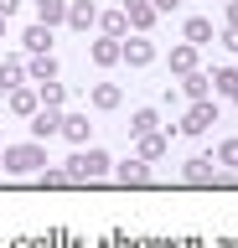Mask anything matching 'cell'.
I'll use <instances>...</instances> for the list:
<instances>
[{
	"label": "cell",
	"instance_id": "cell-1",
	"mask_svg": "<svg viewBox=\"0 0 238 248\" xmlns=\"http://www.w3.org/2000/svg\"><path fill=\"white\" fill-rule=\"evenodd\" d=\"M0 166L11 170V176H32V170L47 166V155H42V145H5V160Z\"/></svg>",
	"mask_w": 238,
	"mask_h": 248
},
{
	"label": "cell",
	"instance_id": "cell-2",
	"mask_svg": "<svg viewBox=\"0 0 238 248\" xmlns=\"http://www.w3.org/2000/svg\"><path fill=\"white\" fill-rule=\"evenodd\" d=\"M104 170H114V160L104 150H78L73 160H67V181H94V176H104Z\"/></svg>",
	"mask_w": 238,
	"mask_h": 248
},
{
	"label": "cell",
	"instance_id": "cell-3",
	"mask_svg": "<svg viewBox=\"0 0 238 248\" xmlns=\"http://www.w3.org/2000/svg\"><path fill=\"white\" fill-rule=\"evenodd\" d=\"M212 124H218V104H212V98H197V104L187 108L181 129H187V135H202V129H212Z\"/></svg>",
	"mask_w": 238,
	"mask_h": 248
},
{
	"label": "cell",
	"instance_id": "cell-4",
	"mask_svg": "<svg viewBox=\"0 0 238 248\" xmlns=\"http://www.w3.org/2000/svg\"><path fill=\"white\" fill-rule=\"evenodd\" d=\"M119 62H129V67H145V62H156V46L145 42V36H135V42H119Z\"/></svg>",
	"mask_w": 238,
	"mask_h": 248
},
{
	"label": "cell",
	"instance_id": "cell-5",
	"mask_svg": "<svg viewBox=\"0 0 238 248\" xmlns=\"http://www.w3.org/2000/svg\"><path fill=\"white\" fill-rule=\"evenodd\" d=\"M32 135H36V140L63 135V114H57V108H36V114H32Z\"/></svg>",
	"mask_w": 238,
	"mask_h": 248
},
{
	"label": "cell",
	"instance_id": "cell-6",
	"mask_svg": "<svg viewBox=\"0 0 238 248\" xmlns=\"http://www.w3.org/2000/svg\"><path fill=\"white\" fill-rule=\"evenodd\" d=\"M94 21H98L94 0H67V26H73V31H88Z\"/></svg>",
	"mask_w": 238,
	"mask_h": 248
},
{
	"label": "cell",
	"instance_id": "cell-7",
	"mask_svg": "<svg viewBox=\"0 0 238 248\" xmlns=\"http://www.w3.org/2000/svg\"><path fill=\"white\" fill-rule=\"evenodd\" d=\"M21 42H26V52H32V57H42V52H52V26H42V21H36Z\"/></svg>",
	"mask_w": 238,
	"mask_h": 248
},
{
	"label": "cell",
	"instance_id": "cell-8",
	"mask_svg": "<svg viewBox=\"0 0 238 248\" xmlns=\"http://www.w3.org/2000/svg\"><path fill=\"white\" fill-rule=\"evenodd\" d=\"M36 21H42V26L67 21V0H36Z\"/></svg>",
	"mask_w": 238,
	"mask_h": 248
},
{
	"label": "cell",
	"instance_id": "cell-9",
	"mask_svg": "<svg viewBox=\"0 0 238 248\" xmlns=\"http://www.w3.org/2000/svg\"><path fill=\"white\" fill-rule=\"evenodd\" d=\"M125 16H129V26H150V21H156V5H150V0H125Z\"/></svg>",
	"mask_w": 238,
	"mask_h": 248
},
{
	"label": "cell",
	"instance_id": "cell-10",
	"mask_svg": "<svg viewBox=\"0 0 238 248\" xmlns=\"http://www.w3.org/2000/svg\"><path fill=\"white\" fill-rule=\"evenodd\" d=\"M11 108H16V114H36V108H42V98H36V88H11Z\"/></svg>",
	"mask_w": 238,
	"mask_h": 248
},
{
	"label": "cell",
	"instance_id": "cell-11",
	"mask_svg": "<svg viewBox=\"0 0 238 248\" xmlns=\"http://www.w3.org/2000/svg\"><path fill=\"white\" fill-rule=\"evenodd\" d=\"M171 73H181V78H187V73H197V46H176V52H171Z\"/></svg>",
	"mask_w": 238,
	"mask_h": 248
},
{
	"label": "cell",
	"instance_id": "cell-12",
	"mask_svg": "<svg viewBox=\"0 0 238 248\" xmlns=\"http://www.w3.org/2000/svg\"><path fill=\"white\" fill-rule=\"evenodd\" d=\"M187 42L191 46H207V42H212V21H207V16H191V21H187Z\"/></svg>",
	"mask_w": 238,
	"mask_h": 248
},
{
	"label": "cell",
	"instance_id": "cell-13",
	"mask_svg": "<svg viewBox=\"0 0 238 248\" xmlns=\"http://www.w3.org/2000/svg\"><path fill=\"white\" fill-rule=\"evenodd\" d=\"M114 176H119L125 186H140L150 170H145V160H119V166H114Z\"/></svg>",
	"mask_w": 238,
	"mask_h": 248
},
{
	"label": "cell",
	"instance_id": "cell-14",
	"mask_svg": "<svg viewBox=\"0 0 238 248\" xmlns=\"http://www.w3.org/2000/svg\"><path fill=\"white\" fill-rule=\"evenodd\" d=\"M207 88H212V78H207V73H187V78H181V93H187L191 104H197V98H207Z\"/></svg>",
	"mask_w": 238,
	"mask_h": 248
},
{
	"label": "cell",
	"instance_id": "cell-15",
	"mask_svg": "<svg viewBox=\"0 0 238 248\" xmlns=\"http://www.w3.org/2000/svg\"><path fill=\"white\" fill-rule=\"evenodd\" d=\"M94 62H98V67H114V62H119V36H104V42H94Z\"/></svg>",
	"mask_w": 238,
	"mask_h": 248
},
{
	"label": "cell",
	"instance_id": "cell-16",
	"mask_svg": "<svg viewBox=\"0 0 238 248\" xmlns=\"http://www.w3.org/2000/svg\"><path fill=\"white\" fill-rule=\"evenodd\" d=\"M26 73H32L36 83H52V78H57V57H52V52H42V57H32V67H26Z\"/></svg>",
	"mask_w": 238,
	"mask_h": 248
},
{
	"label": "cell",
	"instance_id": "cell-17",
	"mask_svg": "<svg viewBox=\"0 0 238 248\" xmlns=\"http://www.w3.org/2000/svg\"><path fill=\"white\" fill-rule=\"evenodd\" d=\"M212 88H218L222 98H233V104H238V73H233V67H218V73H212Z\"/></svg>",
	"mask_w": 238,
	"mask_h": 248
},
{
	"label": "cell",
	"instance_id": "cell-18",
	"mask_svg": "<svg viewBox=\"0 0 238 248\" xmlns=\"http://www.w3.org/2000/svg\"><path fill=\"white\" fill-rule=\"evenodd\" d=\"M156 108H135V114H129V135H156Z\"/></svg>",
	"mask_w": 238,
	"mask_h": 248
},
{
	"label": "cell",
	"instance_id": "cell-19",
	"mask_svg": "<svg viewBox=\"0 0 238 248\" xmlns=\"http://www.w3.org/2000/svg\"><path fill=\"white\" fill-rule=\"evenodd\" d=\"M21 78H26V62H21V57H5V62H0V88H16Z\"/></svg>",
	"mask_w": 238,
	"mask_h": 248
},
{
	"label": "cell",
	"instance_id": "cell-20",
	"mask_svg": "<svg viewBox=\"0 0 238 248\" xmlns=\"http://www.w3.org/2000/svg\"><path fill=\"white\" fill-rule=\"evenodd\" d=\"M88 129H94V124L83 119V114H63V135H67V140H78V145H83V140H88Z\"/></svg>",
	"mask_w": 238,
	"mask_h": 248
},
{
	"label": "cell",
	"instance_id": "cell-21",
	"mask_svg": "<svg viewBox=\"0 0 238 248\" xmlns=\"http://www.w3.org/2000/svg\"><path fill=\"white\" fill-rule=\"evenodd\" d=\"M36 98H42V104H47V108H57V104H63V98H67V88H63V83H57V78H52V83H36Z\"/></svg>",
	"mask_w": 238,
	"mask_h": 248
},
{
	"label": "cell",
	"instance_id": "cell-22",
	"mask_svg": "<svg viewBox=\"0 0 238 248\" xmlns=\"http://www.w3.org/2000/svg\"><path fill=\"white\" fill-rule=\"evenodd\" d=\"M98 26H104V36H125L129 16H125V11H109V16H98Z\"/></svg>",
	"mask_w": 238,
	"mask_h": 248
},
{
	"label": "cell",
	"instance_id": "cell-23",
	"mask_svg": "<svg viewBox=\"0 0 238 248\" xmlns=\"http://www.w3.org/2000/svg\"><path fill=\"white\" fill-rule=\"evenodd\" d=\"M94 108H119V88H114V83H98L94 88Z\"/></svg>",
	"mask_w": 238,
	"mask_h": 248
},
{
	"label": "cell",
	"instance_id": "cell-24",
	"mask_svg": "<svg viewBox=\"0 0 238 248\" xmlns=\"http://www.w3.org/2000/svg\"><path fill=\"white\" fill-rule=\"evenodd\" d=\"M187 181H212V160H207V155L187 160Z\"/></svg>",
	"mask_w": 238,
	"mask_h": 248
},
{
	"label": "cell",
	"instance_id": "cell-25",
	"mask_svg": "<svg viewBox=\"0 0 238 248\" xmlns=\"http://www.w3.org/2000/svg\"><path fill=\"white\" fill-rule=\"evenodd\" d=\"M166 150V135H140V160H156Z\"/></svg>",
	"mask_w": 238,
	"mask_h": 248
},
{
	"label": "cell",
	"instance_id": "cell-26",
	"mask_svg": "<svg viewBox=\"0 0 238 248\" xmlns=\"http://www.w3.org/2000/svg\"><path fill=\"white\" fill-rule=\"evenodd\" d=\"M218 166L238 170V140H222V150H218Z\"/></svg>",
	"mask_w": 238,
	"mask_h": 248
},
{
	"label": "cell",
	"instance_id": "cell-27",
	"mask_svg": "<svg viewBox=\"0 0 238 248\" xmlns=\"http://www.w3.org/2000/svg\"><path fill=\"white\" fill-rule=\"evenodd\" d=\"M16 5H21V0H0V16L11 21V16H16Z\"/></svg>",
	"mask_w": 238,
	"mask_h": 248
},
{
	"label": "cell",
	"instance_id": "cell-28",
	"mask_svg": "<svg viewBox=\"0 0 238 248\" xmlns=\"http://www.w3.org/2000/svg\"><path fill=\"white\" fill-rule=\"evenodd\" d=\"M150 5H156V16H160V11H176L181 0H150Z\"/></svg>",
	"mask_w": 238,
	"mask_h": 248
},
{
	"label": "cell",
	"instance_id": "cell-29",
	"mask_svg": "<svg viewBox=\"0 0 238 248\" xmlns=\"http://www.w3.org/2000/svg\"><path fill=\"white\" fill-rule=\"evenodd\" d=\"M222 46H233V52H238V26L228 31V36H222Z\"/></svg>",
	"mask_w": 238,
	"mask_h": 248
},
{
	"label": "cell",
	"instance_id": "cell-30",
	"mask_svg": "<svg viewBox=\"0 0 238 248\" xmlns=\"http://www.w3.org/2000/svg\"><path fill=\"white\" fill-rule=\"evenodd\" d=\"M228 21H233V26H238V0H233V5H228Z\"/></svg>",
	"mask_w": 238,
	"mask_h": 248
},
{
	"label": "cell",
	"instance_id": "cell-31",
	"mask_svg": "<svg viewBox=\"0 0 238 248\" xmlns=\"http://www.w3.org/2000/svg\"><path fill=\"white\" fill-rule=\"evenodd\" d=\"M0 36H5V16H0Z\"/></svg>",
	"mask_w": 238,
	"mask_h": 248
}]
</instances>
